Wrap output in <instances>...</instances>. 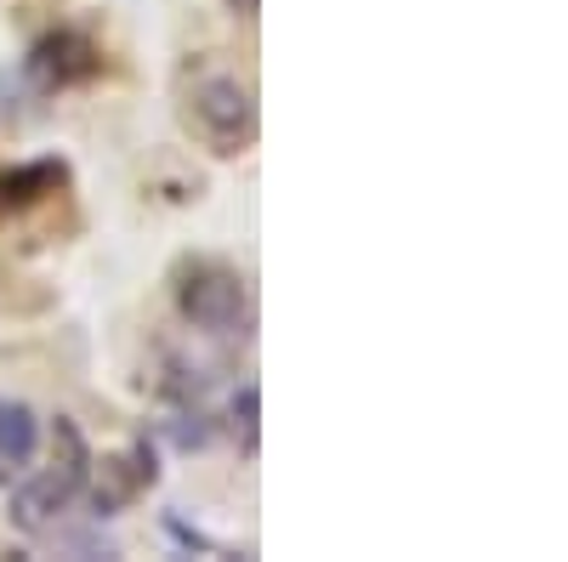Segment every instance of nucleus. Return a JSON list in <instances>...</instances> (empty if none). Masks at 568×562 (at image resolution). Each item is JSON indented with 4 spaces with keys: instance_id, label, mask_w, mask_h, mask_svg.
Listing matches in <instances>:
<instances>
[{
    "instance_id": "nucleus-4",
    "label": "nucleus",
    "mask_w": 568,
    "mask_h": 562,
    "mask_svg": "<svg viewBox=\"0 0 568 562\" xmlns=\"http://www.w3.org/2000/svg\"><path fill=\"white\" fill-rule=\"evenodd\" d=\"M29 80L40 85V91H63V85H80V80H91L103 69V58H98V45H91L80 29H58V34H45L34 52H29Z\"/></svg>"
},
{
    "instance_id": "nucleus-1",
    "label": "nucleus",
    "mask_w": 568,
    "mask_h": 562,
    "mask_svg": "<svg viewBox=\"0 0 568 562\" xmlns=\"http://www.w3.org/2000/svg\"><path fill=\"white\" fill-rule=\"evenodd\" d=\"M91 443L85 432L74 427L69 415L52 420V466H40L34 478H18L12 489V529L18 534H45L58 529V518L85 494V478H91Z\"/></svg>"
},
{
    "instance_id": "nucleus-9",
    "label": "nucleus",
    "mask_w": 568,
    "mask_h": 562,
    "mask_svg": "<svg viewBox=\"0 0 568 562\" xmlns=\"http://www.w3.org/2000/svg\"><path fill=\"white\" fill-rule=\"evenodd\" d=\"M171 438H176V449H182V454L205 449V443H211V420H205V409H182V415L171 420Z\"/></svg>"
},
{
    "instance_id": "nucleus-10",
    "label": "nucleus",
    "mask_w": 568,
    "mask_h": 562,
    "mask_svg": "<svg viewBox=\"0 0 568 562\" xmlns=\"http://www.w3.org/2000/svg\"><path fill=\"white\" fill-rule=\"evenodd\" d=\"M227 7L240 12V18H256V7H262V0H227Z\"/></svg>"
},
{
    "instance_id": "nucleus-7",
    "label": "nucleus",
    "mask_w": 568,
    "mask_h": 562,
    "mask_svg": "<svg viewBox=\"0 0 568 562\" xmlns=\"http://www.w3.org/2000/svg\"><path fill=\"white\" fill-rule=\"evenodd\" d=\"M58 182H63V165L58 160H34V165H18V171H7V205H29V200H40V194H58Z\"/></svg>"
},
{
    "instance_id": "nucleus-3",
    "label": "nucleus",
    "mask_w": 568,
    "mask_h": 562,
    "mask_svg": "<svg viewBox=\"0 0 568 562\" xmlns=\"http://www.w3.org/2000/svg\"><path fill=\"white\" fill-rule=\"evenodd\" d=\"M194 125H200V136L216 154H240V149H251V136H256V98L240 80L211 74L194 91Z\"/></svg>"
},
{
    "instance_id": "nucleus-6",
    "label": "nucleus",
    "mask_w": 568,
    "mask_h": 562,
    "mask_svg": "<svg viewBox=\"0 0 568 562\" xmlns=\"http://www.w3.org/2000/svg\"><path fill=\"white\" fill-rule=\"evenodd\" d=\"M85 489H91V518L103 523V518H114V511L142 489V478H136V466H125V460H103V478L98 483L85 478Z\"/></svg>"
},
{
    "instance_id": "nucleus-5",
    "label": "nucleus",
    "mask_w": 568,
    "mask_h": 562,
    "mask_svg": "<svg viewBox=\"0 0 568 562\" xmlns=\"http://www.w3.org/2000/svg\"><path fill=\"white\" fill-rule=\"evenodd\" d=\"M40 454V420L29 403L0 398V489H12Z\"/></svg>"
},
{
    "instance_id": "nucleus-2",
    "label": "nucleus",
    "mask_w": 568,
    "mask_h": 562,
    "mask_svg": "<svg viewBox=\"0 0 568 562\" xmlns=\"http://www.w3.org/2000/svg\"><path fill=\"white\" fill-rule=\"evenodd\" d=\"M176 313L205 336H233V330H245V318H251V290L233 267L194 262L176 278Z\"/></svg>"
},
{
    "instance_id": "nucleus-8",
    "label": "nucleus",
    "mask_w": 568,
    "mask_h": 562,
    "mask_svg": "<svg viewBox=\"0 0 568 562\" xmlns=\"http://www.w3.org/2000/svg\"><path fill=\"white\" fill-rule=\"evenodd\" d=\"M227 420H233V438H240V454H256L262 449V387L245 381L227 403Z\"/></svg>"
}]
</instances>
